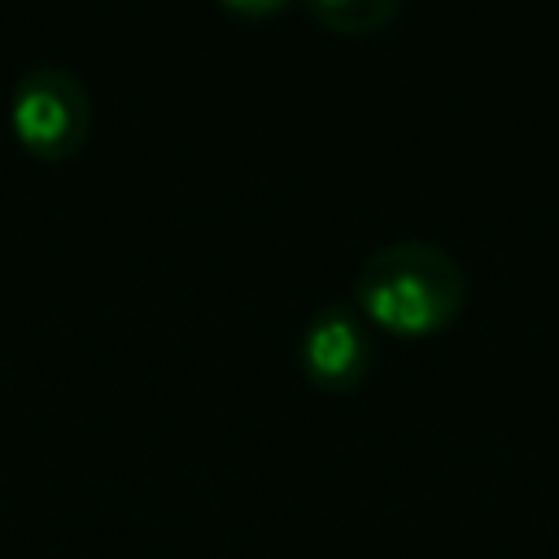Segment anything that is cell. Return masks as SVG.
Listing matches in <instances>:
<instances>
[{"mask_svg":"<svg viewBox=\"0 0 559 559\" xmlns=\"http://www.w3.org/2000/svg\"><path fill=\"white\" fill-rule=\"evenodd\" d=\"M354 306L389 336H437L467 306V275L459 258L432 240L402 236L376 245L354 275Z\"/></svg>","mask_w":559,"mask_h":559,"instance_id":"cell-1","label":"cell"},{"mask_svg":"<svg viewBox=\"0 0 559 559\" xmlns=\"http://www.w3.org/2000/svg\"><path fill=\"white\" fill-rule=\"evenodd\" d=\"M4 122L35 162H70L92 135V96L74 70L44 61L13 79Z\"/></svg>","mask_w":559,"mask_h":559,"instance_id":"cell-2","label":"cell"},{"mask_svg":"<svg viewBox=\"0 0 559 559\" xmlns=\"http://www.w3.org/2000/svg\"><path fill=\"white\" fill-rule=\"evenodd\" d=\"M376 358L371 323L358 314L354 301H323L297 341L301 376L323 393H349L367 380Z\"/></svg>","mask_w":559,"mask_h":559,"instance_id":"cell-3","label":"cell"},{"mask_svg":"<svg viewBox=\"0 0 559 559\" xmlns=\"http://www.w3.org/2000/svg\"><path fill=\"white\" fill-rule=\"evenodd\" d=\"M306 9L332 35H376L397 17L402 0H306Z\"/></svg>","mask_w":559,"mask_h":559,"instance_id":"cell-4","label":"cell"},{"mask_svg":"<svg viewBox=\"0 0 559 559\" xmlns=\"http://www.w3.org/2000/svg\"><path fill=\"white\" fill-rule=\"evenodd\" d=\"M293 0H218V9H227L231 17H275V13H284Z\"/></svg>","mask_w":559,"mask_h":559,"instance_id":"cell-5","label":"cell"}]
</instances>
